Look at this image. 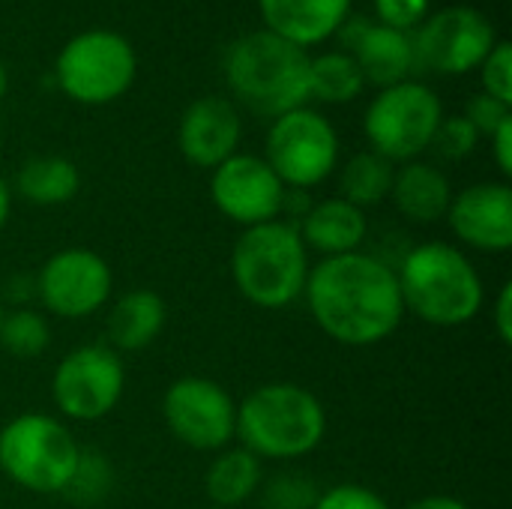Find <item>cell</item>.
Listing matches in <instances>:
<instances>
[{"mask_svg":"<svg viewBox=\"0 0 512 509\" xmlns=\"http://www.w3.org/2000/svg\"><path fill=\"white\" fill-rule=\"evenodd\" d=\"M3 315H6V309H3V300H0V321H3Z\"/></svg>","mask_w":512,"mask_h":509,"instance_id":"38","label":"cell"},{"mask_svg":"<svg viewBox=\"0 0 512 509\" xmlns=\"http://www.w3.org/2000/svg\"><path fill=\"white\" fill-rule=\"evenodd\" d=\"M492 324H495V336L510 345L512 342V282H504L498 288V297L492 303Z\"/></svg>","mask_w":512,"mask_h":509,"instance_id":"33","label":"cell"},{"mask_svg":"<svg viewBox=\"0 0 512 509\" xmlns=\"http://www.w3.org/2000/svg\"><path fill=\"white\" fill-rule=\"evenodd\" d=\"M6 69H3V63H0V99H3V93H6Z\"/></svg>","mask_w":512,"mask_h":509,"instance_id":"37","label":"cell"},{"mask_svg":"<svg viewBox=\"0 0 512 509\" xmlns=\"http://www.w3.org/2000/svg\"><path fill=\"white\" fill-rule=\"evenodd\" d=\"M483 66V84L486 93L495 96L498 102H512V48L510 42H495L489 57L480 63Z\"/></svg>","mask_w":512,"mask_h":509,"instance_id":"30","label":"cell"},{"mask_svg":"<svg viewBox=\"0 0 512 509\" xmlns=\"http://www.w3.org/2000/svg\"><path fill=\"white\" fill-rule=\"evenodd\" d=\"M126 390L123 357L105 345H78L72 348L51 375V399L66 420L96 423L108 417Z\"/></svg>","mask_w":512,"mask_h":509,"instance_id":"8","label":"cell"},{"mask_svg":"<svg viewBox=\"0 0 512 509\" xmlns=\"http://www.w3.org/2000/svg\"><path fill=\"white\" fill-rule=\"evenodd\" d=\"M15 186L24 201L39 207H57L78 195L81 171L66 156H36L21 165Z\"/></svg>","mask_w":512,"mask_h":509,"instance_id":"23","label":"cell"},{"mask_svg":"<svg viewBox=\"0 0 512 509\" xmlns=\"http://www.w3.org/2000/svg\"><path fill=\"white\" fill-rule=\"evenodd\" d=\"M180 153L195 168H219L225 159L237 153L240 144V114L237 108L222 96H204L195 99L177 129Z\"/></svg>","mask_w":512,"mask_h":509,"instance_id":"16","label":"cell"},{"mask_svg":"<svg viewBox=\"0 0 512 509\" xmlns=\"http://www.w3.org/2000/svg\"><path fill=\"white\" fill-rule=\"evenodd\" d=\"M303 297L318 330L345 348L381 345L405 321L396 270L369 252L321 258Z\"/></svg>","mask_w":512,"mask_h":509,"instance_id":"1","label":"cell"},{"mask_svg":"<svg viewBox=\"0 0 512 509\" xmlns=\"http://www.w3.org/2000/svg\"><path fill=\"white\" fill-rule=\"evenodd\" d=\"M375 6H378V15L384 18V27L405 30L426 15L429 0H375Z\"/></svg>","mask_w":512,"mask_h":509,"instance_id":"32","label":"cell"},{"mask_svg":"<svg viewBox=\"0 0 512 509\" xmlns=\"http://www.w3.org/2000/svg\"><path fill=\"white\" fill-rule=\"evenodd\" d=\"M396 279L405 312L432 327H465L480 315L486 300L474 261L465 249L441 240L414 246L402 258Z\"/></svg>","mask_w":512,"mask_h":509,"instance_id":"2","label":"cell"},{"mask_svg":"<svg viewBox=\"0 0 512 509\" xmlns=\"http://www.w3.org/2000/svg\"><path fill=\"white\" fill-rule=\"evenodd\" d=\"M108 483H111L108 462L102 456H96V453H81L78 471H75V477H72V483H69V489L63 495H72L81 504H93L108 492Z\"/></svg>","mask_w":512,"mask_h":509,"instance_id":"27","label":"cell"},{"mask_svg":"<svg viewBox=\"0 0 512 509\" xmlns=\"http://www.w3.org/2000/svg\"><path fill=\"white\" fill-rule=\"evenodd\" d=\"M114 291V273L108 261L84 246H69L54 252L36 276V294L45 306V312L78 321L90 318L111 300Z\"/></svg>","mask_w":512,"mask_h":509,"instance_id":"12","label":"cell"},{"mask_svg":"<svg viewBox=\"0 0 512 509\" xmlns=\"http://www.w3.org/2000/svg\"><path fill=\"white\" fill-rule=\"evenodd\" d=\"M354 60L363 72V78L393 87L408 78L414 69V42L405 30L396 27H363L360 36H354Z\"/></svg>","mask_w":512,"mask_h":509,"instance_id":"21","label":"cell"},{"mask_svg":"<svg viewBox=\"0 0 512 509\" xmlns=\"http://www.w3.org/2000/svg\"><path fill=\"white\" fill-rule=\"evenodd\" d=\"M390 198L396 210L414 225H435L447 216L453 189L450 180L429 162H405L393 177Z\"/></svg>","mask_w":512,"mask_h":509,"instance_id":"20","label":"cell"},{"mask_svg":"<svg viewBox=\"0 0 512 509\" xmlns=\"http://www.w3.org/2000/svg\"><path fill=\"white\" fill-rule=\"evenodd\" d=\"M309 57L294 42L261 30L231 45L225 78L231 90L264 117H282L309 99Z\"/></svg>","mask_w":512,"mask_h":509,"instance_id":"5","label":"cell"},{"mask_svg":"<svg viewBox=\"0 0 512 509\" xmlns=\"http://www.w3.org/2000/svg\"><path fill=\"white\" fill-rule=\"evenodd\" d=\"M309 509H393L375 489L363 483H342L315 498Z\"/></svg>","mask_w":512,"mask_h":509,"instance_id":"29","label":"cell"},{"mask_svg":"<svg viewBox=\"0 0 512 509\" xmlns=\"http://www.w3.org/2000/svg\"><path fill=\"white\" fill-rule=\"evenodd\" d=\"M297 231L306 249L324 258H336V255L363 252V243L369 237V219L366 210L336 195V198L312 201L309 213L297 222Z\"/></svg>","mask_w":512,"mask_h":509,"instance_id":"17","label":"cell"},{"mask_svg":"<svg viewBox=\"0 0 512 509\" xmlns=\"http://www.w3.org/2000/svg\"><path fill=\"white\" fill-rule=\"evenodd\" d=\"M465 117L471 120V126H474L480 135H489V138H492V132H495L498 126H504L512 114L507 102H498L495 96L480 93V96H474V99H471V105H468V114H465Z\"/></svg>","mask_w":512,"mask_h":509,"instance_id":"31","label":"cell"},{"mask_svg":"<svg viewBox=\"0 0 512 509\" xmlns=\"http://www.w3.org/2000/svg\"><path fill=\"white\" fill-rule=\"evenodd\" d=\"M414 60L435 72H468L480 66L495 48V27L471 6H450L435 12L417 33Z\"/></svg>","mask_w":512,"mask_h":509,"instance_id":"13","label":"cell"},{"mask_svg":"<svg viewBox=\"0 0 512 509\" xmlns=\"http://www.w3.org/2000/svg\"><path fill=\"white\" fill-rule=\"evenodd\" d=\"M393 177H396V168L390 159L378 156L375 150L357 153L345 162L339 174V198H345L348 204L360 210L375 207L384 198H390Z\"/></svg>","mask_w":512,"mask_h":509,"instance_id":"24","label":"cell"},{"mask_svg":"<svg viewBox=\"0 0 512 509\" xmlns=\"http://www.w3.org/2000/svg\"><path fill=\"white\" fill-rule=\"evenodd\" d=\"M492 150H495V162H498L501 174H504V177H510L512 174V117L504 123V126H498V129L492 132Z\"/></svg>","mask_w":512,"mask_h":509,"instance_id":"34","label":"cell"},{"mask_svg":"<svg viewBox=\"0 0 512 509\" xmlns=\"http://www.w3.org/2000/svg\"><path fill=\"white\" fill-rule=\"evenodd\" d=\"M168 306L150 288H132L120 294L108 309V345L120 351H144L165 330Z\"/></svg>","mask_w":512,"mask_h":509,"instance_id":"19","label":"cell"},{"mask_svg":"<svg viewBox=\"0 0 512 509\" xmlns=\"http://www.w3.org/2000/svg\"><path fill=\"white\" fill-rule=\"evenodd\" d=\"M135 78L132 45L111 30H87L66 42L57 57V81L84 105H105L129 90Z\"/></svg>","mask_w":512,"mask_h":509,"instance_id":"9","label":"cell"},{"mask_svg":"<svg viewBox=\"0 0 512 509\" xmlns=\"http://www.w3.org/2000/svg\"><path fill=\"white\" fill-rule=\"evenodd\" d=\"M477 141H480V132L462 114V117H444L441 120V126H438V132L432 138V147L447 159H465V156L474 153Z\"/></svg>","mask_w":512,"mask_h":509,"instance_id":"28","label":"cell"},{"mask_svg":"<svg viewBox=\"0 0 512 509\" xmlns=\"http://www.w3.org/2000/svg\"><path fill=\"white\" fill-rule=\"evenodd\" d=\"M309 270V249L297 225L285 219L243 228L231 249V279L240 297L267 312L300 300Z\"/></svg>","mask_w":512,"mask_h":509,"instance_id":"4","label":"cell"},{"mask_svg":"<svg viewBox=\"0 0 512 509\" xmlns=\"http://www.w3.org/2000/svg\"><path fill=\"white\" fill-rule=\"evenodd\" d=\"M264 162L276 171L285 189L309 192L324 183L339 162V138L327 117L309 108H294L273 120L267 132Z\"/></svg>","mask_w":512,"mask_h":509,"instance_id":"10","label":"cell"},{"mask_svg":"<svg viewBox=\"0 0 512 509\" xmlns=\"http://www.w3.org/2000/svg\"><path fill=\"white\" fill-rule=\"evenodd\" d=\"M210 198L225 219L240 228H252L282 216L285 183L261 156L234 153L213 168Z\"/></svg>","mask_w":512,"mask_h":509,"instance_id":"14","label":"cell"},{"mask_svg":"<svg viewBox=\"0 0 512 509\" xmlns=\"http://www.w3.org/2000/svg\"><path fill=\"white\" fill-rule=\"evenodd\" d=\"M51 345V324L42 312L18 306L3 315L0 321V348L12 357H39Z\"/></svg>","mask_w":512,"mask_h":509,"instance_id":"26","label":"cell"},{"mask_svg":"<svg viewBox=\"0 0 512 509\" xmlns=\"http://www.w3.org/2000/svg\"><path fill=\"white\" fill-rule=\"evenodd\" d=\"M81 453L69 426L51 414H18L0 429V471L33 495H63Z\"/></svg>","mask_w":512,"mask_h":509,"instance_id":"6","label":"cell"},{"mask_svg":"<svg viewBox=\"0 0 512 509\" xmlns=\"http://www.w3.org/2000/svg\"><path fill=\"white\" fill-rule=\"evenodd\" d=\"M162 420L180 444L198 453H219L237 438V402L219 381L201 375L168 384Z\"/></svg>","mask_w":512,"mask_h":509,"instance_id":"11","label":"cell"},{"mask_svg":"<svg viewBox=\"0 0 512 509\" xmlns=\"http://www.w3.org/2000/svg\"><path fill=\"white\" fill-rule=\"evenodd\" d=\"M9 210H12L9 186H6V180L0 177V231H3V228H6V222H9Z\"/></svg>","mask_w":512,"mask_h":509,"instance_id":"36","label":"cell"},{"mask_svg":"<svg viewBox=\"0 0 512 509\" xmlns=\"http://www.w3.org/2000/svg\"><path fill=\"white\" fill-rule=\"evenodd\" d=\"M267 30L294 42L297 48L315 45L336 33L348 15L351 0H258Z\"/></svg>","mask_w":512,"mask_h":509,"instance_id":"18","label":"cell"},{"mask_svg":"<svg viewBox=\"0 0 512 509\" xmlns=\"http://www.w3.org/2000/svg\"><path fill=\"white\" fill-rule=\"evenodd\" d=\"M405 509H471L462 498H453V495H429V498H420L414 504H408Z\"/></svg>","mask_w":512,"mask_h":509,"instance_id":"35","label":"cell"},{"mask_svg":"<svg viewBox=\"0 0 512 509\" xmlns=\"http://www.w3.org/2000/svg\"><path fill=\"white\" fill-rule=\"evenodd\" d=\"M447 222L453 237L477 252L504 255L512 249V189L507 183H474L453 195Z\"/></svg>","mask_w":512,"mask_h":509,"instance_id":"15","label":"cell"},{"mask_svg":"<svg viewBox=\"0 0 512 509\" xmlns=\"http://www.w3.org/2000/svg\"><path fill=\"white\" fill-rule=\"evenodd\" d=\"M324 435L327 411L309 387L273 381L237 405V441L258 459H303L321 447Z\"/></svg>","mask_w":512,"mask_h":509,"instance_id":"3","label":"cell"},{"mask_svg":"<svg viewBox=\"0 0 512 509\" xmlns=\"http://www.w3.org/2000/svg\"><path fill=\"white\" fill-rule=\"evenodd\" d=\"M366 78L351 54L333 51L309 63V96L321 102H351L360 96Z\"/></svg>","mask_w":512,"mask_h":509,"instance_id":"25","label":"cell"},{"mask_svg":"<svg viewBox=\"0 0 512 509\" xmlns=\"http://www.w3.org/2000/svg\"><path fill=\"white\" fill-rule=\"evenodd\" d=\"M204 509H222V507H204Z\"/></svg>","mask_w":512,"mask_h":509,"instance_id":"39","label":"cell"},{"mask_svg":"<svg viewBox=\"0 0 512 509\" xmlns=\"http://www.w3.org/2000/svg\"><path fill=\"white\" fill-rule=\"evenodd\" d=\"M264 483L261 459L252 456L246 447H225L207 468L204 489L213 507L237 509L243 507Z\"/></svg>","mask_w":512,"mask_h":509,"instance_id":"22","label":"cell"},{"mask_svg":"<svg viewBox=\"0 0 512 509\" xmlns=\"http://www.w3.org/2000/svg\"><path fill=\"white\" fill-rule=\"evenodd\" d=\"M441 120L444 108L435 90L417 81H402L375 96L363 129L378 156L390 162H414V156L432 147Z\"/></svg>","mask_w":512,"mask_h":509,"instance_id":"7","label":"cell"}]
</instances>
